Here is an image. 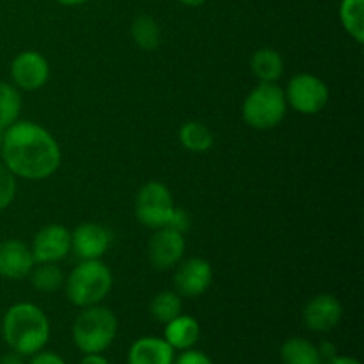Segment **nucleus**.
<instances>
[{"mask_svg": "<svg viewBox=\"0 0 364 364\" xmlns=\"http://www.w3.org/2000/svg\"><path fill=\"white\" fill-rule=\"evenodd\" d=\"M2 164L18 178L41 181L57 173L63 160L57 139L34 121H20L4 130Z\"/></svg>", "mask_w": 364, "mask_h": 364, "instance_id": "nucleus-1", "label": "nucleus"}, {"mask_svg": "<svg viewBox=\"0 0 364 364\" xmlns=\"http://www.w3.org/2000/svg\"><path fill=\"white\" fill-rule=\"evenodd\" d=\"M50 320L39 306L32 302H16L11 306L0 322V334L11 350L31 358L43 350L50 340Z\"/></svg>", "mask_w": 364, "mask_h": 364, "instance_id": "nucleus-2", "label": "nucleus"}, {"mask_svg": "<svg viewBox=\"0 0 364 364\" xmlns=\"http://www.w3.org/2000/svg\"><path fill=\"white\" fill-rule=\"evenodd\" d=\"M112 284V270L102 259H82L64 279L68 301L80 309L102 304Z\"/></svg>", "mask_w": 364, "mask_h": 364, "instance_id": "nucleus-3", "label": "nucleus"}, {"mask_svg": "<svg viewBox=\"0 0 364 364\" xmlns=\"http://www.w3.org/2000/svg\"><path fill=\"white\" fill-rule=\"evenodd\" d=\"M117 316L102 304L84 308L71 326L73 343L82 354H103L117 336Z\"/></svg>", "mask_w": 364, "mask_h": 364, "instance_id": "nucleus-4", "label": "nucleus"}, {"mask_svg": "<svg viewBox=\"0 0 364 364\" xmlns=\"http://www.w3.org/2000/svg\"><path fill=\"white\" fill-rule=\"evenodd\" d=\"M288 112L284 89L277 84L259 82L242 103V119L255 130H272L283 123Z\"/></svg>", "mask_w": 364, "mask_h": 364, "instance_id": "nucleus-5", "label": "nucleus"}, {"mask_svg": "<svg viewBox=\"0 0 364 364\" xmlns=\"http://www.w3.org/2000/svg\"><path fill=\"white\" fill-rule=\"evenodd\" d=\"M176 210L173 194L162 181H148L141 187L135 198V217L148 230L169 228Z\"/></svg>", "mask_w": 364, "mask_h": 364, "instance_id": "nucleus-6", "label": "nucleus"}, {"mask_svg": "<svg viewBox=\"0 0 364 364\" xmlns=\"http://www.w3.org/2000/svg\"><path fill=\"white\" fill-rule=\"evenodd\" d=\"M288 107L302 116H316L329 103V87L313 73H297L290 78L284 89Z\"/></svg>", "mask_w": 364, "mask_h": 364, "instance_id": "nucleus-7", "label": "nucleus"}, {"mask_svg": "<svg viewBox=\"0 0 364 364\" xmlns=\"http://www.w3.org/2000/svg\"><path fill=\"white\" fill-rule=\"evenodd\" d=\"M36 263H59L71 252V231L63 224H46L31 244Z\"/></svg>", "mask_w": 364, "mask_h": 364, "instance_id": "nucleus-8", "label": "nucleus"}, {"mask_svg": "<svg viewBox=\"0 0 364 364\" xmlns=\"http://www.w3.org/2000/svg\"><path fill=\"white\" fill-rule=\"evenodd\" d=\"M173 281L174 291L180 297H199L212 287L213 269L208 259L196 256L178 263Z\"/></svg>", "mask_w": 364, "mask_h": 364, "instance_id": "nucleus-9", "label": "nucleus"}, {"mask_svg": "<svg viewBox=\"0 0 364 364\" xmlns=\"http://www.w3.org/2000/svg\"><path fill=\"white\" fill-rule=\"evenodd\" d=\"M185 249H187V244H185L183 233L173 228H160V230H155L153 237L149 238V263L156 270L174 269L183 259Z\"/></svg>", "mask_w": 364, "mask_h": 364, "instance_id": "nucleus-10", "label": "nucleus"}, {"mask_svg": "<svg viewBox=\"0 0 364 364\" xmlns=\"http://www.w3.org/2000/svg\"><path fill=\"white\" fill-rule=\"evenodd\" d=\"M50 64L43 53L36 50H25L18 53L11 63V80L13 85L23 91H38L48 82Z\"/></svg>", "mask_w": 364, "mask_h": 364, "instance_id": "nucleus-11", "label": "nucleus"}, {"mask_svg": "<svg viewBox=\"0 0 364 364\" xmlns=\"http://www.w3.org/2000/svg\"><path fill=\"white\" fill-rule=\"evenodd\" d=\"M343 318V306L333 294H318L302 309V322L313 333H331Z\"/></svg>", "mask_w": 364, "mask_h": 364, "instance_id": "nucleus-12", "label": "nucleus"}, {"mask_svg": "<svg viewBox=\"0 0 364 364\" xmlns=\"http://www.w3.org/2000/svg\"><path fill=\"white\" fill-rule=\"evenodd\" d=\"M110 244V231L102 224L82 223L71 231V251L80 259H102Z\"/></svg>", "mask_w": 364, "mask_h": 364, "instance_id": "nucleus-13", "label": "nucleus"}, {"mask_svg": "<svg viewBox=\"0 0 364 364\" xmlns=\"http://www.w3.org/2000/svg\"><path fill=\"white\" fill-rule=\"evenodd\" d=\"M36 262L31 245L25 242L9 238L0 242V277L11 281H20L28 277Z\"/></svg>", "mask_w": 364, "mask_h": 364, "instance_id": "nucleus-14", "label": "nucleus"}, {"mask_svg": "<svg viewBox=\"0 0 364 364\" xmlns=\"http://www.w3.org/2000/svg\"><path fill=\"white\" fill-rule=\"evenodd\" d=\"M176 350L164 338L142 336L128 348V364H173Z\"/></svg>", "mask_w": 364, "mask_h": 364, "instance_id": "nucleus-15", "label": "nucleus"}, {"mask_svg": "<svg viewBox=\"0 0 364 364\" xmlns=\"http://www.w3.org/2000/svg\"><path fill=\"white\" fill-rule=\"evenodd\" d=\"M201 336V327L199 322L191 315H178L171 322L166 323L164 329V340L174 348V350H188L194 348V345L199 341Z\"/></svg>", "mask_w": 364, "mask_h": 364, "instance_id": "nucleus-16", "label": "nucleus"}, {"mask_svg": "<svg viewBox=\"0 0 364 364\" xmlns=\"http://www.w3.org/2000/svg\"><path fill=\"white\" fill-rule=\"evenodd\" d=\"M251 70L259 82L276 84L284 71V60L274 48H259L251 57Z\"/></svg>", "mask_w": 364, "mask_h": 364, "instance_id": "nucleus-17", "label": "nucleus"}, {"mask_svg": "<svg viewBox=\"0 0 364 364\" xmlns=\"http://www.w3.org/2000/svg\"><path fill=\"white\" fill-rule=\"evenodd\" d=\"M283 364H322L318 347L306 338H288L279 348Z\"/></svg>", "mask_w": 364, "mask_h": 364, "instance_id": "nucleus-18", "label": "nucleus"}, {"mask_svg": "<svg viewBox=\"0 0 364 364\" xmlns=\"http://www.w3.org/2000/svg\"><path fill=\"white\" fill-rule=\"evenodd\" d=\"M178 137H180L181 146L191 153H206L212 149L213 141H215L212 130L201 121H187L180 128Z\"/></svg>", "mask_w": 364, "mask_h": 364, "instance_id": "nucleus-19", "label": "nucleus"}, {"mask_svg": "<svg viewBox=\"0 0 364 364\" xmlns=\"http://www.w3.org/2000/svg\"><path fill=\"white\" fill-rule=\"evenodd\" d=\"M28 279L34 290L52 294L64 287L66 276L57 263H36L34 269L28 274Z\"/></svg>", "mask_w": 364, "mask_h": 364, "instance_id": "nucleus-20", "label": "nucleus"}, {"mask_svg": "<svg viewBox=\"0 0 364 364\" xmlns=\"http://www.w3.org/2000/svg\"><path fill=\"white\" fill-rule=\"evenodd\" d=\"M132 39H134V43L141 50L153 52V50L159 48L160 43H162V31H160V25L156 23L155 18L142 14V16L135 18L134 23H132Z\"/></svg>", "mask_w": 364, "mask_h": 364, "instance_id": "nucleus-21", "label": "nucleus"}, {"mask_svg": "<svg viewBox=\"0 0 364 364\" xmlns=\"http://www.w3.org/2000/svg\"><path fill=\"white\" fill-rule=\"evenodd\" d=\"M340 21L345 32L359 45L364 43V0H341Z\"/></svg>", "mask_w": 364, "mask_h": 364, "instance_id": "nucleus-22", "label": "nucleus"}, {"mask_svg": "<svg viewBox=\"0 0 364 364\" xmlns=\"http://www.w3.org/2000/svg\"><path fill=\"white\" fill-rule=\"evenodd\" d=\"M21 95L16 85L0 82V130H6L20 119Z\"/></svg>", "mask_w": 364, "mask_h": 364, "instance_id": "nucleus-23", "label": "nucleus"}, {"mask_svg": "<svg viewBox=\"0 0 364 364\" xmlns=\"http://www.w3.org/2000/svg\"><path fill=\"white\" fill-rule=\"evenodd\" d=\"M181 308H183V302H181L180 295L174 290H164L153 297L151 304H149V313L156 322L166 326L167 322L181 315Z\"/></svg>", "mask_w": 364, "mask_h": 364, "instance_id": "nucleus-24", "label": "nucleus"}, {"mask_svg": "<svg viewBox=\"0 0 364 364\" xmlns=\"http://www.w3.org/2000/svg\"><path fill=\"white\" fill-rule=\"evenodd\" d=\"M14 178L16 176L4 164H0V212L14 201V196H16V180Z\"/></svg>", "mask_w": 364, "mask_h": 364, "instance_id": "nucleus-25", "label": "nucleus"}, {"mask_svg": "<svg viewBox=\"0 0 364 364\" xmlns=\"http://www.w3.org/2000/svg\"><path fill=\"white\" fill-rule=\"evenodd\" d=\"M173 364H213V361L205 354V352L188 348V350L181 352L178 358H174Z\"/></svg>", "mask_w": 364, "mask_h": 364, "instance_id": "nucleus-26", "label": "nucleus"}, {"mask_svg": "<svg viewBox=\"0 0 364 364\" xmlns=\"http://www.w3.org/2000/svg\"><path fill=\"white\" fill-rule=\"evenodd\" d=\"M27 364H66V361H64L63 355H59L57 352L45 350V348H43V350L31 355V361Z\"/></svg>", "mask_w": 364, "mask_h": 364, "instance_id": "nucleus-27", "label": "nucleus"}, {"mask_svg": "<svg viewBox=\"0 0 364 364\" xmlns=\"http://www.w3.org/2000/svg\"><path fill=\"white\" fill-rule=\"evenodd\" d=\"M169 228H173V230L180 231V233L183 235L187 233V231L191 230V217H188V213L176 206V210H174L173 213V219H171L169 223Z\"/></svg>", "mask_w": 364, "mask_h": 364, "instance_id": "nucleus-28", "label": "nucleus"}, {"mask_svg": "<svg viewBox=\"0 0 364 364\" xmlns=\"http://www.w3.org/2000/svg\"><path fill=\"white\" fill-rule=\"evenodd\" d=\"M316 347H318V352H320V358H322V361H327V359L338 355L336 345L331 343V341H322V343L316 345Z\"/></svg>", "mask_w": 364, "mask_h": 364, "instance_id": "nucleus-29", "label": "nucleus"}, {"mask_svg": "<svg viewBox=\"0 0 364 364\" xmlns=\"http://www.w3.org/2000/svg\"><path fill=\"white\" fill-rule=\"evenodd\" d=\"M0 364H27V363H25V355L11 350L9 354H4L2 358H0Z\"/></svg>", "mask_w": 364, "mask_h": 364, "instance_id": "nucleus-30", "label": "nucleus"}, {"mask_svg": "<svg viewBox=\"0 0 364 364\" xmlns=\"http://www.w3.org/2000/svg\"><path fill=\"white\" fill-rule=\"evenodd\" d=\"M322 364H361V361L355 358H350V355H334V358L327 359V361H322Z\"/></svg>", "mask_w": 364, "mask_h": 364, "instance_id": "nucleus-31", "label": "nucleus"}, {"mask_svg": "<svg viewBox=\"0 0 364 364\" xmlns=\"http://www.w3.org/2000/svg\"><path fill=\"white\" fill-rule=\"evenodd\" d=\"M80 364H110L103 354H84Z\"/></svg>", "mask_w": 364, "mask_h": 364, "instance_id": "nucleus-32", "label": "nucleus"}, {"mask_svg": "<svg viewBox=\"0 0 364 364\" xmlns=\"http://www.w3.org/2000/svg\"><path fill=\"white\" fill-rule=\"evenodd\" d=\"M178 2L183 4V6H187V7H199V6H203L206 0H178Z\"/></svg>", "mask_w": 364, "mask_h": 364, "instance_id": "nucleus-33", "label": "nucleus"}, {"mask_svg": "<svg viewBox=\"0 0 364 364\" xmlns=\"http://www.w3.org/2000/svg\"><path fill=\"white\" fill-rule=\"evenodd\" d=\"M59 4H63V6H80V4L87 2V0H57Z\"/></svg>", "mask_w": 364, "mask_h": 364, "instance_id": "nucleus-34", "label": "nucleus"}, {"mask_svg": "<svg viewBox=\"0 0 364 364\" xmlns=\"http://www.w3.org/2000/svg\"><path fill=\"white\" fill-rule=\"evenodd\" d=\"M2 139H4V130H0V149H2Z\"/></svg>", "mask_w": 364, "mask_h": 364, "instance_id": "nucleus-35", "label": "nucleus"}]
</instances>
